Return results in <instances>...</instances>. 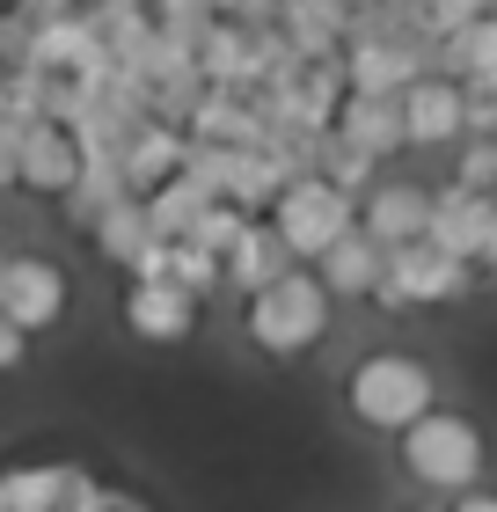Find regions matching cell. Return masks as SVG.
<instances>
[{"instance_id": "1", "label": "cell", "mask_w": 497, "mask_h": 512, "mask_svg": "<svg viewBox=\"0 0 497 512\" xmlns=\"http://www.w3.org/2000/svg\"><path fill=\"white\" fill-rule=\"evenodd\" d=\"M322 330H329V293L315 286V271H286L278 286L249 293V344L256 352L300 359Z\"/></svg>"}, {"instance_id": "2", "label": "cell", "mask_w": 497, "mask_h": 512, "mask_svg": "<svg viewBox=\"0 0 497 512\" xmlns=\"http://www.w3.org/2000/svg\"><path fill=\"white\" fill-rule=\"evenodd\" d=\"M432 374L410 359V352H373L359 359V374H351V410L366 417L373 432H410L417 417H432Z\"/></svg>"}, {"instance_id": "3", "label": "cell", "mask_w": 497, "mask_h": 512, "mask_svg": "<svg viewBox=\"0 0 497 512\" xmlns=\"http://www.w3.org/2000/svg\"><path fill=\"white\" fill-rule=\"evenodd\" d=\"M402 461H410V476L432 483V491H468V483L483 476V432H476V417H454V410L417 417V425L402 432Z\"/></svg>"}, {"instance_id": "4", "label": "cell", "mask_w": 497, "mask_h": 512, "mask_svg": "<svg viewBox=\"0 0 497 512\" xmlns=\"http://www.w3.org/2000/svg\"><path fill=\"white\" fill-rule=\"evenodd\" d=\"M271 235H278V249H286V256H315V264H322V256L351 235V198H337V191L315 183V176H300V183H286L278 205H271Z\"/></svg>"}, {"instance_id": "5", "label": "cell", "mask_w": 497, "mask_h": 512, "mask_svg": "<svg viewBox=\"0 0 497 512\" xmlns=\"http://www.w3.org/2000/svg\"><path fill=\"white\" fill-rule=\"evenodd\" d=\"M461 293H468V264L439 256L432 242H402V249H388V271H381V286H373V300H381V308H417V300H461Z\"/></svg>"}, {"instance_id": "6", "label": "cell", "mask_w": 497, "mask_h": 512, "mask_svg": "<svg viewBox=\"0 0 497 512\" xmlns=\"http://www.w3.org/2000/svg\"><path fill=\"white\" fill-rule=\"evenodd\" d=\"M59 315H66V271L52 256H8V271H0V322L15 337H30V330H52Z\"/></svg>"}, {"instance_id": "7", "label": "cell", "mask_w": 497, "mask_h": 512, "mask_svg": "<svg viewBox=\"0 0 497 512\" xmlns=\"http://www.w3.org/2000/svg\"><path fill=\"white\" fill-rule=\"evenodd\" d=\"M497 235V198H468V191H432V220H424V242L439 256H454V264H476Z\"/></svg>"}, {"instance_id": "8", "label": "cell", "mask_w": 497, "mask_h": 512, "mask_svg": "<svg viewBox=\"0 0 497 512\" xmlns=\"http://www.w3.org/2000/svg\"><path fill=\"white\" fill-rule=\"evenodd\" d=\"M191 147H220V154H256L271 139L264 125V96H227V88H205V103L191 110Z\"/></svg>"}, {"instance_id": "9", "label": "cell", "mask_w": 497, "mask_h": 512, "mask_svg": "<svg viewBox=\"0 0 497 512\" xmlns=\"http://www.w3.org/2000/svg\"><path fill=\"white\" fill-rule=\"evenodd\" d=\"M74 176H81V154H74V139H66V125H30L15 139V183H22V191L66 198Z\"/></svg>"}, {"instance_id": "10", "label": "cell", "mask_w": 497, "mask_h": 512, "mask_svg": "<svg viewBox=\"0 0 497 512\" xmlns=\"http://www.w3.org/2000/svg\"><path fill=\"white\" fill-rule=\"evenodd\" d=\"M366 242L381 249H402V242H424V220H432V191H417V183H373L366 191Z\"/></svg>"}, {"instance_id": "11", "label": "cell", "mask_w": 497, "mask_h": 512, "mask_svg": "<svg viewBox=\"0 0 497 512\" xmlns=\"http://www.w3.org/2000/svg\"><path fill=\"white\" fill-rule=\"evenodd\" d=\"M344 139L351 154H366V161H381L402 147V96H344L337 103V125H329Z\"/></svg>"}, {"instance_id": "12", "label": "cell", "mask_w": 497, "mask_h": 512, "mask_svg": "<svg viewBox=\"0 0 497 512\" xmlns=\"http://www.w3.org/2000/svg\"><path fill=\"white\" fill-rule=\"evenodd\" d=\"M176 169H183V132H169V125H139L125 139V154H117V176H125L132 198H154L161 183H176Z\"/></svg>"}, {"instance_id": "13", "label": "cell", "mask_w": 497, "mask_h": 512, "mask_svg": "<svg viewBox=\"0 0 497 512\" xmlns=\"http://www.w3.org/2000/svg\"><path fill=\"white\" fill-rule=\"evenodd\" d=\"M446 139H461V88L454 81L402 88V147H446Z\"/></svg>"}, {"instance_id": "14", "label": "cell", "mask_w": 497, "mask_h": 512, "mask_svg": "<svg viewBox=\"0 0 497 512\" xmlns=\"http://www.w3.org/2000/svg\"><path fill=\"white\" fill-rule=\"evenodd\" d=\"M125 322H132V337H147V344H176V337H191L198 300L176 293V286H132L125 293Z\"/></svg>"}, {"instance_id": "15", "label": "cell", "mask_w": 497, "mask_h": 512, "mask_svg": "<svg viewBox=\"0 0 497 512\" xmlns=\"http://www.w3.org/2000/svg\"><path fill=\"white\" fill-rule=\"evenodd\" d=\"M293 271V256L286 249H278V235H271V227H242V235H234V249L220 256V278H227V286H242V293H264V286H278V278H286Z\"/></svg>"}, {"instance_id": "16", "label": "cell", "mask_w": 497, "mask_h": 512, "mask_svg": "<svg viewBox=\"0 0 497 512\" xmlns=\"http://www.w3.org/2000/svg\"><path fill=\"white\" fill-rule=\"evenodd\" d=\"M278 37L293 44L300 66L337 59V52H344V8H315V0H300V8H278Z\"/></svg>"}, {"instance_id": "17", "label": "cell", "mask_w": 497, "mask_h": 512, "mask_svg": "<svg viewBox=\"0 0 497 512\" xmlns=\"http://www.w3.org/2000/svg\"><path fill=\"white\" fill-rule=\"evenodd\" d=\"M381 271H388V249L366 242L359 227H351V235L322 256V278H315V286H322V293H373V286H381Z\"/></svg>"}, {"instance_id": "18", "label": "cell", "mask_w": 497, "mask_h": 512, "mask_svg": "<svg viewBox=\"0 0 497 512\" xmlns=\"http://www.w3.org/2000/svg\"><path fill=\"white\" fill-rule=\"evenodd\" d=\"M125 176H117V161H81V176L66 183V220L74 227H96L110 205H125Z\"/></svg>"}, {"instance_id": "19", "label": "cell", "mask_w": 497, "mask_h": 512, "mask_svg": "<svg viewBox=\"0 0 497 512\" xmlns=\"http://www.w3.org/2000/svg\"><path fill=\"white\" fill-rule=\"evenodd\" d=\"M212 213V198L198 191V183H161V191L147 198V227H154V242H191V227Z\"/></svg>"}, {"instance_id": "20", "label": "cell", "mask_w": 497, "mask_h": 512, "mask_svg": "<svg viewBox=\"0 0 497 512\" xmlns=\"http://www.w3.org/2000/svg\"><path fill=\"white\" fill-rule=\"evenodd\" d=\"M154 22V44H169V52H183V59H198L205 52V37H212V8H198V0H169V8H154L147 15Z\"/></svg>"}, {"instance_id": "21", "label": "cell", "mask_w": 497, "mask_h": 512, "mask_svg": "<svg viewBox=\"0 0 497 512\" xmlns=\"http://www.w3.org/2000/svg\"><path fill=\"white\" fill-rule=\"evenodd\" d=\"M96 242H103V256H110V264H132V256L154 242V227H147V198L110 205V213L96 220Z\"/></svg>"}, {"instance_id": "22", "label": "cell", "mask_w": 497, "mask_h": 512, "mask_svg": "<svg viewBox=\"0 0 497 512\" xmlns=\"http://www.w3.org/2000/svg\"><path fill=\"white\" fill-rule=\"evenodd\" d=\"M59 498V461L52 469H8L0 476V512H52Z\"/></svg>"}, {"instance_id": "23", "label": "cell", "mask_w": 497, "mask_h": 512, "mask_svg": "<svg viewBox=\"0 0 497 512\" xmlns=\"http://www.w3.org/2000/svg\"><path fill=\"white\" fill-rule=\"evenodd\" d=\"M169 286L198 300V293H212V286H220V264H212L205 249H191V242H169Z\"/></svg>"}, {"instance_id": "24", "label": "cell", "mask_w": 497, "mask_h": 512, "mask_svg": "<svg viewBox=\"0 0 497 512\" xmlns=\"http://www.w3.org/2000/svg\"><path fill=\"white\" fill-rule=\"evenodd\" d=\"M454 191H468V198H497V139H468V147H461Z\"/></svg>"}, {"instance_id": "25", "label": "cell", "mask_w": 497, "mask_h": 512, "mask_svg": "<svg viewBox=\"0 0 497 512\" xmlns=\"http://www.w3.org/2000/svg\"><path fill=\"white\" fill-rule=\"evenodd\" d=\"M242 227H249V220H242V213H234V205H212V213H205V220L191 227V249H205V256H212V264H220V256L234 249V235H242Z\"/></svg>"}, {"instance_id": "26", "label": "cell", "mask_w": 497, "mask_h": 512, "mask_svg": "<svg viewBox=\"0 0 497 512\" xmlns=\"http://www.w3.org/2000/svg\"><path fill=\"white\" fill-rule=\"evenodd\" d=\"M22 132H30V125H15V118L0 125V191L15 183V139H22Z\"/></svg>"}, {"instance_id": "27", "label": "cell", "mask_w": 497, "mask_h": 512, "mask_svg": "<svg viewBox=\"0 0 497 512\" xmlns=\"http://www.w3.org/2000/svg\"><path fill=\"white\" fill-rule=\"evenodd\" d=\"M22 344H30V337H15L8 322H0V374H8V366H22Z\"/></svg>"}, {"instance_id": "28", "label": "cell", "mask_w": 497, "mask_h": 512, "mask_svg": "<svg viewBox=\"0 0 497 512\" xmlns=\"http://www.w3.org/2000/svg\"><path fill=\"white\" fill-rule=\"evenodd\" d=\"M96 512H147V505L125 498V491H96Z\"/></svg>"}, {"instance_id": "29", "label": "cell", "mask_w": 497, "mask_h": 512, "mask_svg": "<svg viewBox=\"0 0 497 512\" xmlns=\"http://www.w3.org/2000/svg\"><path fill=\"white\" fill-rule=\"evenodd\" d=\"M454 512H497V491H468V498H461Z\"/></svg>"}, {"instance_id": "30", "label": "cell", "mask_w": 497, "mask_h": 512, "mask_svg": "<svg viewBox=\"0 0 497 512\" xmlns=\"http://www.w3.org/2000/svg\"><path fill=\"white\" fill-rule=\"evenodd\" d=\"M0 66H8V15H0Z\"/></svg>"}, {"instance_id": "31", "label": "cell", "mask_w": 497, "mask_h": 512, "mask_svg": "<svg viewBox=\"0 0 497 512\" xmlns=\"http://www.w3.org/2000/svg\"><path fill=\"white\" fill-rule=\"evenodd\" d=\"M483 264H490V271H497V235H490V249H483Z\"/></svg>"}, {"instance_id": "32", "label": "cell", "mask_w": 497, "mask_h": 512, "mask_svg": "<svg viewBox=\"0 0 497 512\" xmlns=\"http://www.w3.org/2000/svg\"><path fill=\"white\" fill-rule=\"evenodd\" d=\"M0 125H8V81H0Z\"/></svg>"}, {"instance_id": "33", "label": "cell", "mask_w": 497, "mask_h": 512, "mask_svg": "<svg viewBox=\"0 0 497 512\" xmlns=\"http://www.w3.org/2000/svg\"><path fill=\"white\" fill-rule=\"evenodd\" d=\"M0 271H8V249H0Z\"/></svg>"}, {"instance_id": "34", "label": "cell", "mask_w": 497, "mask_h": 512, "mask_svg": "<svg viewBox=\"0 0 497 512\" xmlns=\"http://www.w3.org/2000/svg\"><path fill=\"white\" fill-rule=\"evenodd\" d=\"M424 512H446V505H424Z\"/></svg>"}, {"instance_id": "35", "label": "cell", "mask_w": 497, "mask_h": 512, "mask_svg": "<svg viewBox=\"0 0 497 512\" xmlns=\"http://www.w3.org/2000/svg\"><path fill=\"white\" fill-rule=\"evenodd\" d=\"M490 139H497V132H490Z\"/></svg>"}]
</instances>
